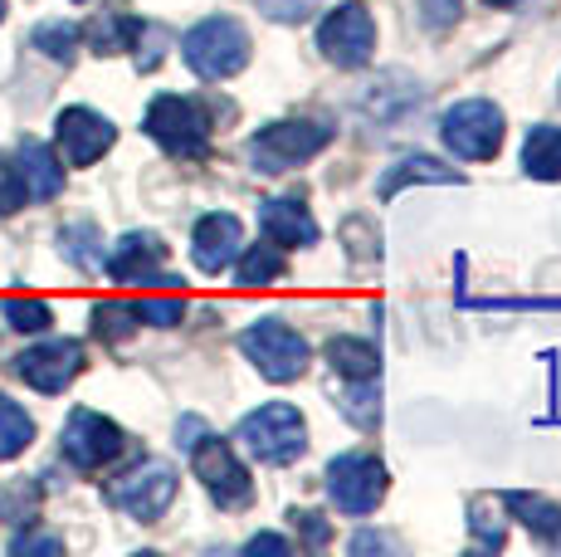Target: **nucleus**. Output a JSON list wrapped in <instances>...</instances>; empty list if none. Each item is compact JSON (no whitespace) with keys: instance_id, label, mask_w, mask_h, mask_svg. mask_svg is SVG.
<instances>
[{"instance_id":"19","label":"nucleus","mask_w":561,"mask_h":557,"mask_svg":"<svg viewBox=\"0 0 561 557\" xmlns=\"http://www.w3.org/2000/svg\"><path fill=\"white\" fill-rule=\"evenodd\" d=\"M508 503V513H517V523H523L527 533H537L542 543H561V503L552 499H542V495H508L503 499Z\"/></svg>"},{"instance_id":"17","label":"nucleus","mask_w":561,"mask_h":557,"mask_svg":"<svg viewBox=\"0 0 561 557\" xmlns=\"http://www.w3.org/2000/svg\"><path fill=\"white\" fill-rule=\"evenodd\" d=\"M15 167H20V181H25L30 201H54L64 191L59 157H54L45 143H35V137H25V143L15 147Z\"/></svg>"},{"instance_id":"21","label":"nucleus","mask_w":561,"mask_h":557,"mask_svg":"<svg viewBox=\"0 0 561 557\" xmlns=\"http://www.w3.org/2000/svg\"><path fill=\"white\" fill-rule=\"evenodd\" d=\"M137 35H142V20L123 15V10H103L89 25V45L99 49V55H123V49L137 45Z\"/></svg>"},{"instance_id":"27","label":"nucleus","mask_w":561,"mask_h":557,"mask_svg":"<svg viewBox=\"0 0 561 557\" xmlns=\"http://www.w3.org/2000/svg\"><path fill=\"white\" fill-rule=\"evenodd\" d=\"M342 416H347L352 425H362V431H376V421H381V387H376V377L366 382H352L347 391H342Z\"/></svg>"},{"instance_id":"33","label":"nucleus","mask_w":561,"mask_h":557,"mask_svg":"<svg viewBox=\"0 0 561 557\" xmlns=\"http://www.w3.org/2000/svg\"><path fill=\"white\" fill-rule=\"evenodd\" d=\"M473 533H479V548H503V519H489V499H473Z\"/></svg>"},{"instance_id":"28","label":"nucleus","mask_w":561,"mask_h":557,"mask_svg":"<svg viewBox=\"0 0 561 557\" xmlns=\"http://www.w3.org/2000/svg\"><path fill=\"white\" fill-rule=\"evenodd\" d=\"M35 49L59 64H73V55H79V25H64V20H45V25H35Z\"/></svg>"},{"instance_id":"32","label":"nucleus","mask_w":561,"mask_h":557,"mask_svg":"<svg viewBox=\"0 0 561 557\" xmlns=\"http://www.w3.org/2000/svg\"><path fill=\"white\" fill-rule=\"evenodd\" d=\"M25 201H30V191H25V181H20L15 157H0V216H15Z\"/></svg>"},{"instance_id":"39","label":"nucleus","mask_w":561,"mask_h":557,"mask_svg":"<svg viewBox=\"0 0 561 557\" xmlns=\"http://www.w3.org/2000/svg\"><path fill=\"white\" fill-rule=\"evenodd\" d=\"M489 5H499V10H508V5H517V0H489Z\"/></svg>"},{"instance_id":"2","label":"nucleus","mask_w":561,"mask_h":557,"mask_svg":"<svg viewBox=\"0 0 561 557\" xmlns=\"http://www.w3.org/2000/svg\"><path fill=\"white\" fill-rule=\"evenodd\" d=\"M332 143L328 123H312V117H284V123H268L250 137V162L264 177H284V171L312 162L322 147Z\"/></svg>"},{"instance_id":"7","label":"nucleus","mask_w":561,"mask_h":557,"mask_svg":"<svg viewBox=\"0 0 561 557\" xmlns=\"http://www.w3.org/2000/svg\"><path fill=\"white\" fill-rule=\"evenodd\" d=\"M107 499H113L127 519L157 523L161 513L171 509V499H176V469H171L167 459H142L137 469H127L123 479L107 485Z\"/></svg>"},{"instance_id":"16","label":"nucleus","mask_w":561,"mask_h":557,"mask_svg":"<svg viewBox=\"0 0 561 557\" xmlns=\"http://www.w3.org/2000/svg\"><path fill=\"white\" fill-rule=\"evenodd\" d=\"M259 230H264L268 245L278 250H304V245L318 240V220L308 216V206L298 196H274L259 206Z\"/></svg>"},{"instance_id":"34","label":"nucleus","mask_w":561,"mask_h":557,"mask_svg":"<svg viewBox=\"0 0 561 557\" xmlns=\"http://www.w3.org/2000/svg\"><path fill=\"white\" fill-rule=\"evenodd\" d=\"M64 548V543L59 538H49V533H15V538H10V553H15V557H25V553H59Z\"/></svg>"},{"instance_id":"11","label":"nucleus","mask_w":561,"mask_h":557,"mask_svg":"<svg viewBox=\"0 0 561 557\" xmlns=\"http://www.w3.org/2000/svg\"><path fill=\"white\" fill-rule=\"evenodd\" d=\"M318 49L337 69H362L376 49V25L362 5H337L328 10V20L318 25Z\"/></svg>"},{"instance_id":"15","label":"nucleus","mask_w":561,"mask_h":557,"mask_svg":"<svg viewBox=\"0 0 561 557\" xmlns=\"http://www.w3.org/2000/svg\"><path fill=\"white\" fill-rule=\"evenodd\" d=\"M240 250H244V225L234 220L230 211H210V216H201L196 235H191V260H196L201 274L230 270Z\"/></svg>"},{"instance_id":"36","label":"nucleus","mask_w":561,"mask_h":557,"mask_svg":"<svg viewBox=\"0 0 561 557\" xmlns=\"http://www.w3.org/2000/svg\"><path fill=\"white\" fill-rule=\"evenodd\" d=\"M244 553H288V538H274V533H259V538H250V548Z\"/></svg>"},{"instance_id":"6","label":"nucleus","mask_w":561,"mask_h":557,"mask_svg":"<svg viewBox=\"0 0 561 557\" xmlns=\"http://www.w3.org/2000/svg\"><path fill=\"white\" fill-rule=\"evenodd\" d=\"M191 465H196V479L205 485V495H210L220 509H244V503L254 499V479L250 469L240 465V455H234L230 441H220V435L205 431L196 445H191Z\"/></svg>"},{"instance_id":"4","label":"nucleus","mask_w":561,"mask_h":557,"mask_svg":"<svg viewBox=\"0 0 561 557\" xmlns=\"http://www.w3.org/2000/svg\"><path fill=\"white\" fill-rule=\"evenodd\" d=\"M234 441L254 459H264V465H288V459H298L308 450V425L288 401H268L234 425Z\"/></svg>"},{"instance_id":"23","label":"nucleus","mask_w":561,"mask_h":557,"mask_svg":"<svg viewBox=\"0 0 561 557\" xmlns=\"http://www.w3.org/2000/svg\"><path fill=\"white\" fill-rule=\"evenodd\" d=\"M234 278H240V288H264V284H274V278H284V254H278V245L240 250L234 254Z\"/></svg>"},{"instance_id":"40","label":"nucleus","mask_w":561,"mask_h":557,"mask_svg":"<svg viewBox=\"0 0 561 557\" xmlns=\"http://www.w3.org/2000/svg\"><path fill=\"white\" fill-rule=\"evenodd\" d=\"M0 20H5V0H0Z\"/></svg>"},{"instance_id":"13","label":"nucleus","mask_w":561,"mask_h":557,"mask_svg":"<svg viewBox=\"0 0 561 557\" xmlns=\"http://www.w3.org/2000/svg\"><path fill=\"white\" fill-rule=\"evenodd\" d=\"M54 137H59V152L69 167H93L117 143V127L93 109H64L54 123Z\"/></svg>"},{"instance_id":"22","label":"nucleus","mask_w":561,"mask_h":557,"mask_svg":"<svg viewBox=\"0 0 561 557\" xmlns=\"http://www.w3.org/2000/svg\"><path fill=\"white\" fill-rule=\"evenodd\" d=\"M328 362H332V372H342L347 382H366L381 372V357H376V348L366 338H332Z\"/></svg>"},{"instance_id":"5","label":"nucleus","mask_w":561,"mask_h":557,"mask_svg":"<svg viewBox=\"0 0 561 557\" xmlns=\"http://www.w3.org/2000/svg\"><path fill=\"white\" fill-rule=\"evenodd\" d=\"M240 352L259 367V377H268V382H298L308 372V342L288 323H278V318L244 328Z\"/></svg>"},{"instance_id":"10","label":"nucleus","mask_w":561,"mask_h":557,"mask_svg":"<svg viewBox=\"0 0 561 557\" xmlns=\"http://www.w3.org/2000/svg\"><path fill=\"white\" fill-rule=\"evenodd\" d=\"M386 489H391V479H386V465L376 455L352 450V455H337L328 465V495L342 513H371L386 499Z\"/></svg>"},{"instance_id":"26","label":"nucleus","mask_w":561,"mask_h":557,"mask_svg":"<svg viewBox=\"0 0 561 557\" xmlns=\"http://www.w3.org/2000/svg\"><path fill=\"white\" fill-rule=\"evenodd\" d=\"M137 304H123V298H103V304H93V333L103 342H127L137 333Z\"/></svg>"},{"instance_id":"30","label":"nucleus","mask_w":561,"mask_h":557,"mask_svg":"<svg viewBox=\"0 0 561 557\" xmlns=\"http://www.w3.org/2000/svg\"><path fill=\"white\" fill-rule=\"evenodd\" d=\"M39 513V485L35 479H20V485H10L5 495H0V519L5 523H35Z\"/></svg>"},{"instance_id":"3","label":"nucleus","mask_w":561,"mask_h":557,"mask_svg":"<svg viewBox=\"0 0 561 557\" xmlns=\"http://www.w3.org/2000/svg\"><path fill=\"white\" fill-rule=\"evenodd\" d=\"M147 137L161 147L167 157H181V162H196L210 147V113L196 99H181V93H161L147 109Z\"/></svg>"},{"instance_id":"9","label":"nucleus","mask_w":561,"mask_h":557,"mask_svg":"<svg viewBox=\"0 0 561 557\" xmlns=\"http://www.w3.org/2000/svg\"><path fill=\"white\" fill-rule=\"evenodd\" d=\"M445 147L463 162H489L503 147V109H493L489 99L455 103L445 113Z\"/></svg>"},{"instance_id":"12","label":"nucleus","mask_w":561,"mask_h":557,"mask_svg":"<svg viewBox=\"0 0 561 557\" xmlns=\"http://www.w3.org/2000/svg\"><path fill=\"white\" fill-rule=\"evenodd\" d=\"M79 372H83V342H73V338H49L15 357V377L45 396H59Z\"/></svg>"},{"instance_id":"14","label":"nucleus","mask_w":561,"mask_h":557,"mask_svg":"<svg viewBox=\"0 0 561 557\" xmlns=\"http://www.w3.org/2000/svg\"><path fill=\"white\" fill-rule=\"evenodd\" d=\"M161 264H167V245H161L152 230H133L113 245L103 270L113 274L117 284H176V278H161Z\"/></svg>"},{"instance_id":"37","label":"nucleus","mask_w":561,"mask_h":557,"mask_svg":"<svg viewBox=\"0 0 561 557\" xmlns=\"http://www.w3.org/2000/svg\"><path fill=\"white\" fill-rule=\"evenodd\" d=\"M176 435H186V441H181V445H186V450H191V445H196V441H201V435H205V425L196 421V416H186V421H181V431H176Z\"/></svg>"},{"instance_id":"25","label":"nucleus","mask_w":561,"mask_h":557,"mask_svg":"<svg viewBox=\"0 0 561 557\" xmlns=\"http://www.w3.org/2000/svg\"><path fill=\"white\" fill-rule=\"evenodd\" d=\"M35 441V421H30L25 406H15L10 396H0V465L15 455H25Z\"/></svg>"},{"instance_id":"31","label":"nucleus","mask_w":561,"mask_h":557,"mask_svg":"<svg viewBox=\"0 0 561 557\" xmlns=\"http://www.w3.org/2000/svg\"><path fill=\"white\" fill-rule=\"evenodd\" d=\"M137 318H142V323H157V328H176L181 318H186V298L181 294H171V298L147 294V298H137Z\"/></svg>"},{"instance_id":"29","label":"nucleus","mask_w":561,"mask_h":557,"mask_svg":"<svg viewBox=\"0 0 561 557\" xmlns=\"http://www.w3.org/2000/svg\"><path fill=\"white\" fill-rule=\"evenodd\" d=\"M5 323L15 328V333H45L54 323V314L45 298H5Z\"/></svg>"},{"instance_id":"20","label":"nucleus","mask_w":561,"mask_h":557,"mask_svg":"<svg viewBox=\"0 0 561 557\" xmlns=\"http://www.w3.org/2000/svg\"><path fill=\"white\" fill-rule=\"evenodd\" d=\"M59 254L73 264V270H83V274H99L103 270V235H99V225L93 220H79V225H64L59 230Z\"/></svg>"},{"instance_id":"24","label":"nucleus","mask_w":561,"mask_h":557,"mask_svg":"<svg viewBox=\"0 0 561 557\" xmlns=\"http://www.w3.org/2000/svg\"><path fill=\"white\" fill-rule=\"evenodd\" d=\"M405 181H459V171L455 167H439L435 157H401V162L381 177V201H391Z\"/></svg>"},{"instance_id":"38","label":"nucleus","mask_w":561,"mask_h":557,"mask_svg":"<svg viewBox=\"0 0 561 557\" xmlns=\"http://www.w3.org/2000/svg\"><path fill=\"white\" fill-rule=\"evenodd\" d=\"M371 548H386V543H381V538H371V533H362V538L352 543V553H371Z\"/></svg>"},{"instance_id":"35","label":"nucleus","mask_w":561,"mask_h":557,"mask_svg":"<svg viewBox=\"0 0 561 557\" xmlns=\"http://www.w3.org/2000/svg\"><path fill=\"white\" fill-rule=\"evenodd\" d=\"M288 519H294V528H304V533H308V543H312V548H322V543H328V523H322L318 513H308V509L298 513V509H294V513H288Z\"/></svg>"},{"instance_id":"8","label":"nucleus","mask_w":561,"mask_h":557,"mask_svg":"<svg viewBox=\"0 0 561 557\" xmlns=\"http://www.w3.org/2000/svg\"><path fill=\"white\" fill-rule=\"evenodd\" d=\"M59 450H64V459H69L73 469H103V465H113V459L127 450V435H123V425L107 421L103 411L79 406V411L64 421Z\"/></svg>"},{"instance_id":"1","label":"nucleus","mask_w":561,"mask_h":557,"mask_svg":"<svg viewBox=\"0 0 561 557\" xmlns=\"http://www.w3.org/2000/svg\"><path fill=\"white\" fill-rule=\"evenodd\" d=\"M181 59H186V69L196 73V79H210V83L234 79V73L250 64V35H244L240 20L210 15V20H201L196 30H186Z\"/></svg>"},{"instance_id":"18","label":"nucleus","mask_w":561,"mask_h":557,"mask_svg":"<svg viewBox=\"0 0 561 557\" xmlns=\"http://www.w3.org/2000/svg\"><path fill=\"white\" fill-rule=\"evenodd\" d=\"M523 171L537 181H561V127L537 123L523 143Z\"/></svg>"}]
</instances>
